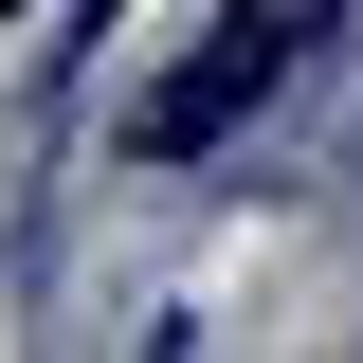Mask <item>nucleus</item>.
Instances as JSON below:
<instances>
[{"label":"nucleus","mask_w":363,"mask_h":363,"mask_svg":"<svg viewBox=\"0 0 363 363\" xmlns=\"http://www.w3.org/2000/svg\"><path fill=\"white\" fill-rule=\"evenodd\" d=\"M0 18H18V0H0Z\"/></svg>","instance_id":"obj_2"},{"label":"nucleus","mask_w":363,"mask_h":363,"mask_svg":"<svg viewBox=\"0 0 363 363\" xmlns=\"http://www.w3.org/2000/svg\"><path fill=\"white\" fill-rule=\"evenodd\" d=\"M327 18H345V0H218V37H200V55L128 109V164H200V145H236L272 91L327 55Z\"/></svg>","instance_id":"obj_1"}]
</instances>
